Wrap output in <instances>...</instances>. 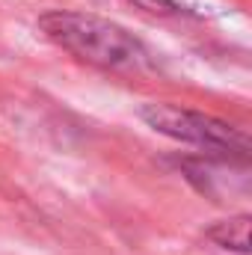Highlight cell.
I'll return each instance as SVG.
<instances>
[{"label": "cell", "instance_id": "6da1fadb", "mask_svg": "<svg viewBox=\"0 0 252 255\" xmlns=\"http://www.w3.org/2000/svg\"><path fill=\"white\" fill-rule=\"evenodd\" d=\"M36 27L51 45L83 65L122 77H142L157 71V54L113 18L77 9H51L39 18Z\"/></svg>", "mask_w": 252, "mask_h": 255}, {"label": "cell", "instance_id": "7a4b0ae2", "mask_svg": "<svg viewBox=\"0 0 252 255\" xmlns=\"http://www.w3.org/2000/svg\"><path fill=\"white\" fill-rule=\"evenodd\" d=\"M139 119L154 133L193 145V148H202L205 154H214L223 160H241V163H247L250 157L247 133L217 116L190 110L181 104H169V101H148L139 107Z\"/></svg>", "mask_w": 252, "mask_h": 255}, {"label": "cell", "instance_id": "3957f363", "mask_svg": "<svg viewBox=\"0 0 252 255\" xmlns=\"http://www.w3.org/2000/svg\"><path fill=\"white\" fill-rule=\"evenodd\" d=\"M250 214H235V217H226L220 223H214L205 238L211 244H217L220 250H229V253L238 255H250Z\"/></svg>", "mask_w": 252, "mask_h": 255}, {"label": "cell", "instance_id": "277c9868", "mask_svg": "<svg viewBox=\"0 0 252 255\" xmlns=\"http://www.w3.org/2000/svg\"><path fill=\"white\" fill-rule=\"evenodd\" d=\"M127 3H133L139 12L154 15V18H187V15H193L178 0H127Z\"/></svg>", "mask_w": 252, "mask_h": 255}]
</instances>
